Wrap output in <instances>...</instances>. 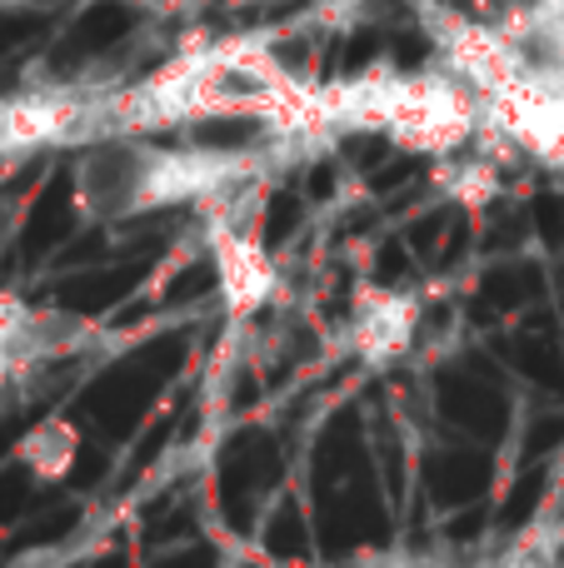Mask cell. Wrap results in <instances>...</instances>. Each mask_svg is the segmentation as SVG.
Returning <instances> with one entry per match:
<instances>
[{
	"label": "cell",
	"mask_w": 564,
	"mask_h": 568,
	"mask_svg": "<svg viewBox=\"0 0 564 568\" xmlns=\"http://www.w3.org/2000/svg\"><path fill=\"white\" fill-rule=\"evenodd\" d=\"M480 130L485 100L440 60L430 70H365L335 85H305L290 120V135H385L430 160L475 145Z\"/></svg>",
	"instance_id": "6da1fadb"
},
{
	"label": "cell",
	"mask_w": 564,
	"mask_h": 568,
	"mask_svg": "<svg viewBox=\"0 0 564 568\" xmlns=\"http://www.w3.org/2000/svg\"><path fill=\"white\" fill-rule=\"evenodd\" d=\"M270 155L240 145H160L150 130L90 140L75 160V205L90 220H140L155 210L215 205L250 190Z\"/></svg>",
	"instance_id": "7a4b0ae2"
},
{
	"label": "cell",
	"mask_w": 564,
	"mask_h": 568,
	"mask_svg": "<svg viewBox=\"0 0 564 568\" xmlns=\"http://www.w3.org/2000/svg\"><path fill=\"white\" fill-rule=\"evenodd\" d=\"M250 195H255V185L200 210V215H205V245H210V260H215L220 294H225L235 320L255 314L260 304H270L280 290V270H275V260H270L265 240H260L255 220L240 215V210L250 205Z\"/></svg>",
	"instance_id": "3957f363"
},
{
	"label": "cell",
	"mask_w": 564,
	"mask_h": 568,
	"mask_svg": "<svg viewBox=\"0 0 564 568\" xmlns=\"http://www.w3.org/2000/svg\"><path fill=\"white\" fill-rule=\"evenodd\" d=\"M485 145H505L545 170H564V85L560 80L520 75L500 95L485 100Z\"/></svg>",
	"instance_id": "277c9868"
},
{
	"label": "cell",
	"mask_w": 564,
	"mask_h": 568,
	"mask_svg": "<svg viewBox=\"0 0 564 568\" xmlns=\"http://www.w3.org/2000/svg\"><path fill=\"white\" fill-rule=\"evenodd\" d=\"M85 339H90L85 320L56 314V310H36V304H26L20 294L0 290V384L16 379V374L60 364Z\"/></svg>",
	"instance_id": "5b68a950"
},
{
	"label": "cell",
	"mask_w": 564,
	"mask_h": 568,
	"mask_svg": "<svg viewBox=\"0 0 564 568\" xmlns=\"http://www.w3.org/2000/svg\"><path fill=\"white\" fill-rule=\"evenodd\" d=\"M420 334V300L405 290L365 284L355 294V354L370 364H390L415 344Z\"/></svg>",
	"instance_id": "8992f818"
},
{
	"label": "cell",
	"mask_w": 564,
	"mask_h": 568,
	"mask_svg": "<svg viewBox=\"0 0 564 568\" xmlns=\"http://www.w3.org/2000/svg\"><path fill=\"white\" fill-rule=\"evenodd\" d=\"M20 454L36 464L40 479H60V474L70 469V459H75V429L60 424V419H50V424H40L26 444H20Z\"/></svg>",
	"instance_id": "52a82bcc"
},
{
	"label": "cell",
	"mask_w": 564,
	"mask_h": 568,
	"mask_svg": "<svg viewBox=\"0 0 564 568\" xmlns=\"http://www.w3.org/2000/svg\"><path fill=\"white\" fill-rule=\"evenodd\" d=\"M16 225H20V205H16V200H0V255H6V245H10V235H16Z\"/></svg>",
	"instance_id": "ba28073f"
}]
</instances>
